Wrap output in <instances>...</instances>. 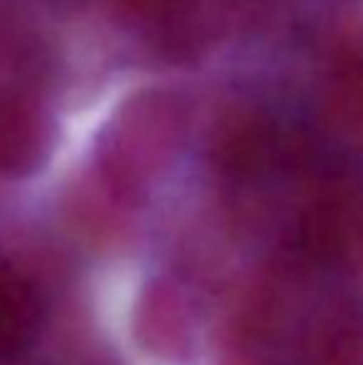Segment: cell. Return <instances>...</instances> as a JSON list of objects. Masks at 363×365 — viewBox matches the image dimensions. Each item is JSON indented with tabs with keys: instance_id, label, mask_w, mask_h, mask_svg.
I'll list each match as a JSON object with an SVG mask.
<instances>
[{
	"instance_id": "6da1fadb",
	"label": "cell",
	"mask_w": 363,
	"mask_h": 365,
	"mask_svg": "<svg viewBox=\"0 0 363 365\" xmlns=\"http://www.w3.org/2000/svg\"><path fill=\"white\" fill-rule=\"evenodd\" d=\"M182 127L180 100L165 92L137 95L115 117V132L105 154V182L127 189L150 177L177 147Z\"/></svg>"
},
{
	"instance_id": "3957f363",
	"label": "cell",
	"mask_w": 363,
	"mask_h": 365,
	"mask_svg": "<svg viewBox=\"0 0 363 365\" xmlns=\"http://www.w3.org/2000/svg\"><path fill=\"white\" fill-rule=\"evenodd\" d=\"M50 125L38 100L18 87L0 90V172L25 174L48 152Z\"/></svg>"
},
{
	"instance_id": "277c9868",
	"label": "cell",
	"mask_w": 363,
	"mask_h": 365,
	"mask_svg": "<svg viewBox=\"0 0 363 365\" xmlns=\"http://www.w3.org/2000/svg\"><path fill=\"white\" fill-rule=\"evenodd\" d=\"M321 117L346 145L363 147V48H349L334 63L321 90Z\"/></svg>"
},
{
	"instance_id": "7a4b0ae2",
	"label": "cell",
	"mask_w": 363,
	"mask_h": 365,
	"mask_svg": "<svg viewBox=\"0 0 363 365\" xmlns=\"http://www.w3.org/2000/svg\"><path fill=\"white\" fill-rule=\"evenodd\" d=\"M306 236L321 254H344L363 281V174L329 182L306 214Z\"/></svg>"
}]
</instances>
